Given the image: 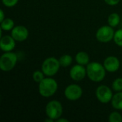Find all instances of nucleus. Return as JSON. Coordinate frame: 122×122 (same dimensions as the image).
<instances>
[{
  "label": "nucleus",
  "instance_id": "412c9836",
  "mask_svg": "<svg viewBox=\"0 0 122 122\" xmlns=\"http://www.w3.org/2000/svg\"><path fill=\"white\" fill-rule=\"evenodd\" d=\"M112 89L117 92H122V78H117L113 81Z\"/></svg>",
  "mask_w": 122,
  "mask_h": 122
},
{
  "label": "nucleus",
  "instance_id": "a211bd4d",
  "mask_svg": "<svg viewBox=\"0 0 122 122\" xmlns=\"http://www.w3.org/2000/svg\"><path fill=\"white\" fill-rule=\"evenodd\" d=\"M44 76H46V75H45L44 73L42 71V70H41V71L36 70V71H35L33 73V74H32V79H33V80H34L35 82H36V83H40V82L45 78Z\"/></svg>",
  "mask_w": 122,
  "mask_h": 122
},
{
  "label": "nucleus",
  "instance_id": "2eb2a0df",
  "mask_svg": "<svg viewBox=\"0 0 122 122\" xmlns=\"http://www.w3.org/2000/svg\"><path fill=\"white\" fill-rule=\"evenodd\" d=\"M14 27V21L11 18H5L1 22V29L4 31H11Z\"/></svg>",
  "mask_w": 122,
  "mask_h": 122
},
{
  "label": "nucleus",
  "instance_id": "9b49d317",
  "mask_svg": "<svg viewBox=\"0 0 122 122\" xmlns=\"http://www.w3.org/2000/svg\"><path fill=\"white\" fill-rule=\"evenodd\" d=\"M103 65L107 71L114 73L119 70L120 67V61L117 57L114 56H109L104 59Z\"/></svg>",
  "mask_w": 122,
  "mask_h": 122
},
{
  "label": "nucleus",
  "instance_id": "f257e3e1",
  "mask_svg": "<svg viewBox=\"0 0 122 122\" xmlns=\"http://www.w3.org/2000/svg\"><path fill=\"white\" fill-rule=\"evenodd\" d=\"M106 69L103 64L93 61L86 65V75L94 82H99L104 80L106 76Z\"/></svg>",
  "mask_w": 122,
  "mask_h": 122
},
{
  "label": "nucleus",
  "instance_id": "0eeeda50",
  "mask_svg": "<svg viewBox=\"0 0 122 122\" xmlns=\"http://www.w3.org/2000/svg\"><path fill=\"white\" fill-rule=\"evenodd\" d=\"M96 97L101 103L107 104L110 102L113 98L112 89L107 85H100L96 89Z\"/></svg>",
  "mask_w": 122,
  "mask_h": 122
},
{
  "label": "nucleus",
  "instance_id": "dca6fc26",
  "mask_svg": "<svg viewBox=\"0 0 122 122\" xmlns=\"http://www.w3.org/2000/svg\"><path fill=\"white\" fill-rule=\"evenodd\" d=\"M107 21L109 26H112L113 28L116 27L120 22V16L117 13H112L109 16Z\"/></svg>",
  "mask_w": 122,
  "mask_h": 122
},
{
  "label": "nucleus",
  "instance_id": "ddd939ff",
  "mask_svg": "<svg viewBox=\"0 0 122 122\" xmlns=\"http://www.w3.org/2000/svg\"><path fill=\"white\" fill-rule=\"evenodd\" d=\"M76 61L77 64L81 65H87L89 63V56L85 51H79L76 54L75 56Z\"/></svg>",
  "mask_w": 122,
  "mask_h": 122
},
{
  "label": "nucleus",
  "instance_id": "f03ea898",
  "mask_svg": "<svg viewBox=\"0 0 122 122\" xmlns=\"http://www.w3.org/2000/svg\"><path fill=\"white\" fill-rule=\"evenodd\" d=\"M58 89L56 81L51 76L44 78L39 83V93L43 97H51L55 94Z\"/></svg>",
  "mask_w": 122,
  "mask_h": 122
},
{
  "label": "nucleus",
  "instance_id": "4be33fe9",
  "mask_svg": "<svg viewBox=\"0 0 122 122\" xmlns=\"http://www.w3.org/2000/svg\"><path fill=\"white\" fill-rule=\"evenodd\" d=\"M1 1L3 4L7 7H13L19 1V0H1Z\"/></svg>",
  "mask_w": 122,
  "mask_h": 122
},
{
  "label": "nucleus",
  "instance_id": "20e7f679",
  "mask_svg": "<svg viewBox=\"0 0 122 122\" xmlns=\"http://www.w3.org/2000/svg\"><path fill=\"white\" fill-rule=\"evenodd\" d=\"M45 112L48 118H51L56 121L61 117L63 114V107L60 102L56 100H51L49 102L45 108Z\"/></svg>",
  "mask_w": 122,
  "mask_h": 122
},
{
  "label": "nucleus",
  "instance_id": "6e6552de",
  "mask_svg": "<svg viewBox=\"0 0 122 122\" xmlns=\"http://www.w3.org/2000/svg\"><path fill=\"white\" fill-rule=\"evenodd\" d=\"M83 94L81 87L76 84H71L67 86L64 90V96L69 101H76L79 99Z\"/></svg>",
  "mask_w": 122,
  "mask_h": 122
},
{
  "label": "nucleus",
  "instance_id": "b1692460",
  "mask_svg": "<svg viewBox=\"0 0 122 122\" xmlns=\"http://www.w3.org/2000/svg\"><path fill=\"white\" fill-rule=\"evenodd\" d=\"M5 15H4V12L2 9L0 10V22H1L4 19H5Z\"/></svg>",
  "mask_w": 122,
  "mask_h": 122
},
{
  "label": "nucleus",
  "instance_id": "a878e982",
  "mask_svg": "<svg viewBox=\"0 0 122 122\" xmlns=\"http://www.w3.org/2000/svg\"></svg>",
  "mask_w": 122,
  "mask_h": 122
},
{
  "label": "nucleus",
  "instance_id": "5701e85b",
  "mask_svg": "<svg viewBox=\"0 0 122 122\" xmlns=\"http://www.w3.org/2000/svg\"><path fill=\"white\" fill-rule=\"evenodd\" d=\"M121 0H104L105 3L109 6H116L117 5Z\"/></svg>",
  "mask_w": 122,
  "mask_h": 122
},
{
  "label": "nucleus",
  "instance_id": "f3484780",
  "mask_svg": "<svg viewBox=\"0 0 122 122\" xmlns=\"http://www.w3.org/2000/svg\"><path fill=\"white\" fill-rule=\"evenodd\" d=\"M59 63L61 66L63 67H68L70 66L73 61V58L69 54H64L59 59Z\"/></svg>",
  "mask_w": 122,
  "mask_h": 122
},
{
  "label": "nucleus",
  "instance_id": "6ab92c4d",
  "mask_svg": "<svg viewBox=\"0 0 122 122\" xmlns=\"http://www.w3.org/2000/svg\"><path fill=\"white\" fill-rule=\"evenodd\" d=\"M109 121L110 122H122V114L118 112H113L109 116Z\"/></svg>",
  "mask_w": 122,
  "mask_h": 122
},
{
  "label": "nucleus",
  "instance_id": "7ed1b4c3",
  "mask_svg": "<svg viewBox=\"0 0 122 122\" xmlns=\"http://www.w3.org/2000/svg\"><path fill=\"white\" fill-rule=\"evenodd\" d=\"M61 65L59 59L51 56L46 58L42 63L41 70L46 76H54L59 70Z\"/></svg>",
  "mask_w": 122,
  "mask_h": 122
},
{
  "label": "nucleus",
  "instance_id": "39448f33",
  "mask_svg": "<svg viewBox=\"0 0 122 122\" xmlns=\"http://www.w3.org/2000/svg\"><path fill=\"white\" fill-rule=\"evenodd\" d=\"M17 55L11 51L5 52L0 57V69L3 71H9L14 68L17 62Z\"/></svg>",
  "mask_w": 122,
  "mask_h": 122
},
{
  "label": "nucleus",
  "instance_id": "423d86ee",
  "mask_svg": "<svg viewBox=\"0 0 122 122\" xmlns=\"http://www.w3.org/2000/svg\"><path fill=\"white\" fill-rule=\"evenodd\" d=\"M114 31L112 26L109 25H104L101 26L96 33L97 39L102 43H108L114 39Z\"/></svg>",
  "mask_w": 122,
  "mask_h": 122
},
{
  "label": "nucleus",
  "instance_id": "9d476101",
  "mask_svg": "<svg viewBox=\"0 0 122 122\" xmlns=\"http://www.w3.org/2000/svg\"><path fill=\"white\" fill-rule=\"evenodd\" d=\"M11 36L16 41H24L29 36V30L23 25H17L11 30Z\"/></svg>",
  "mask_w": 122,
  "mask_h": 122
},
{
  "label": "nucleus",
  "instance_id": "f8f14e48",
  "mask_svg": "<svg viewBox=\"0 0 122 122\" xmlns=\"http://www.w3.org/2000/svg\"><path fill=\"white\" fill-rule=\"evenodd\" d=\"M16 46V40L9 35L1 36L0 48L4 52L11 51Z\"/></svg>",
  "mask_w": 122,
  "mask_h": 122
},
{
  "label": "nucleus",
  "instance_id": "1a4fd4ad",
  "mask_svg": "<svg viewBox=\"0 0 122 122\" xmlns=\"http://www.w3.org/2000/svg\"><path fill=\"white\" fill-rule=\"evenodd\" d=\"M69 75L71 79L74 81H81L86 75V68H85L84 65L77 64L71 68Z\"/></svg>",
  "mask_w": 122,
  "mask_h": 122
},
{
  "label": "nucleus",
  "instance_id": "4468645a",
  "mask_svg": "<svg viewBox=\"0 0 122 122\" xmlns=\"http://www.w3.org/2000/svg\"><path fill=\"white\" fill-rule=\"evenodd\" d=\"M111 102L113 108L117 110H122V92H119L115 94Z\"/></svg>",
  "mask_w": 122,
  "mask_h": 122
},
{
  "label": "nucleus",
  "instance_id": "aec40b11",
  "mask_svg": "<svg viewBox=\"0 0 122 122\" xmlns=\"http://www.w3.org/2000/svg\"><path fill=\"white\" fill-rule=\"evenodd\" d=\"M114 41L117 46L122 47V29H119L115 31Z\"/></svg>",
  "mask_w": 122,
  "mask_h": 122
},
{
  "label": "nucleus",
  "instance_id": "393cba45",
  "mask_svg": "<svg viewBox=\"0 0 122 122\" xmlns=\"http://www.w3.org/2000/svg\"><path fill=\"white\" fill-rule=\"evenodd\" d=\"M56 122H69V119H62L61 117H60V118H59L57 120H56Z\"/></svg>",
  "mask_w": 122,
  "mask_h": 122
}]
</instances>
